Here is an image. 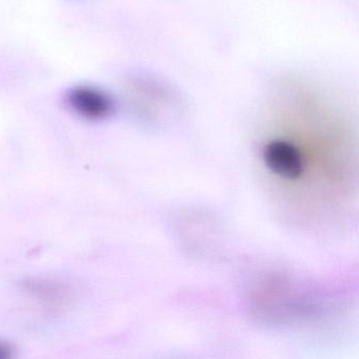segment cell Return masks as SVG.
I'll return each mask as SVG.
<instances>
[{
    "instance_id": "obj_1",
    "label": "cell",
    "mask_w": 359,
    "mask_h": 359,
    "mask_svg": "<svg viewBox=\"0 0 359 359\" xmlns=\"http://www.w3.org/2000/svg\"><path fill=\"white\" fill-rule=\"evenodd\" d=\"M69 108L81 118L100 121L108 118L114 111L112 97L104 90L93 86H76L66 94Z\"/></svg>"
},
{
    "instance_id": "obj_2",
    "label": "cell",
    "mask_w": 359,
    "mask_h": 359,
    "mask_svg": "<svg viewBox=\"0 0 359 359\" xmlns=\"http://www.w3.org/2000/svg\"><path fill=\"white\" fill-rule=\"evenodd\" d=\"M266 167L285 180H297L304 173V163L300 151L285 140L269 142L264 150Z\"/></svg>"
},
{
    "instance_id": "obj_3",
    "label": "cell",
    "mask_w": 359,
    "mask_h": 359,
    "mask_svg": "<svg viewBox=\"0 0 359 359\" xmlns=\"http://www.w3.org/2000/svg\"><path fill=\"white\" fill-rule=\"evenodd\" d=\"M24 285V292L30 302L45 312H60L68 308L72 302L71 290L58 281L33 279Z\"/></svg>"
},
{
    "instance_id": "obj_4",
    "label": "cell",
    "mask_w": 359,
    "mask_h": 359,
    "mask_svg": "<svg viewBox=\"0 0 359 359\" xmlns=\"http://www.w3.org/2000/svg\"><path fill=\"white\" fill-rule=\"evenodd\" d=\"M12 350L9 344L0 341V359L8 358L11 356Z\"/></svg>"
}]
</instances>
